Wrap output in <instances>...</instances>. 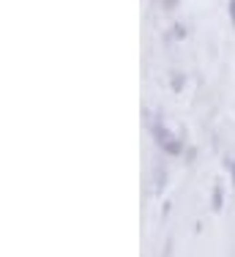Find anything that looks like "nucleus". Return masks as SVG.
<instances>
[{
    "label": "nucleus",
    "instance_id": "7ed1b4c3",
    "mask_svg": "<svg viewBox=\"0 0 235 257\" xmlns=\"http://www.w3.org/2000/svg\"><path fill=\"white\" fill-rule=\"evenodd\" d=\"M186 33H189V30H186V25H181V22L172 28V39H186Z\"/></svg>",
    "mask_w": 235,
    "mask_h": 257
},
{
    "label": "nucleus",
    "instance_id": "20e7f679",
    "mask_svg": "<svg viewBox=\"0 0 235 257\" xmlns=\"http://www.w3.org/2000/svg\"><path fill=\"white\" fill-rule=\"evenodd\" d=\"M183 88V74H172V90H181Z\"/></svg>",
    "mask_w": 235,
    "mask_h": 257
},
{
    "label": "nucleus",
    "instance_id": "f03ea898",
    "mask_svg": "<svg viewBox=\"0 0 235 257\" xmlns=\"http://www.w3.org/2000/svg\"><path fill=\"white\" fill-rule=\"evenodd\" d=\"M224 205V186L221 183H213V192H211V208L213 211H221Z\"/></svg>",
    "mask_w": 235,
    "mask_h": 257
},
{
    "label": "nucleus",
    "instance_id": "0eeeda50",
    "mask_svg": "<svg viewBox=\"0 0 235 257\" xmlns=\"http://www.w3.org/2000/svg\"><path fill=\"white\" fill-rule=\"evenodd\" d=\"M227 11H230V20H232V25H235V0L227 3Z\"/></svg>",
    "mask_w": 235,
    "mask_h": 257
},
{
    "label": "nucleus",
    "instance_id": "39448f33",
    "mask_svg": "<svg viewBox=\"0 0 235 257\" xmlns=\"http://www.w3.org/2000/svg\"><path fill=\"white\" fill-rule=\"evenodd\" d=\"M159 3H162V9H164V11H172V9L178 6V0H159Z\"/></svg>",
    "mask_w": 235,
    "mask_h": 257
},
{
    "label": "nucleus",
    "instance_id": "f257e3e1",
    "mask_svg": "<svg viewBox=\"0 0 235 257\" xmlns=\"http://www.w3.org/2000/svg\"><path fill=\"white\" fill-rule=\"evenodd\" d=\"M151 132H153V137H156V145L164 151V154L178 156V154L183 151V143H181V140H178L175 134H172L164 123H162V120H153V123H151Z\"/></svg>",
    "mask_w": 235,
    "mask_h": 257
},
{
    "label": "nucleus",
    "instance_id": "423d86ee",
    "mask_svg": "<svg viewBox=\"0 0 235 257\" xmlns=\"http://www.w3.org/2000/svg\"><path fill=\"white\" fill-rule=\"evenodd\" d=\"M224 167L230 170V175H232V186H235V159H227V162H224Z\"/></svg>",
    "mask_w": 235,
    "mask_h": 257
}]
</instances>
